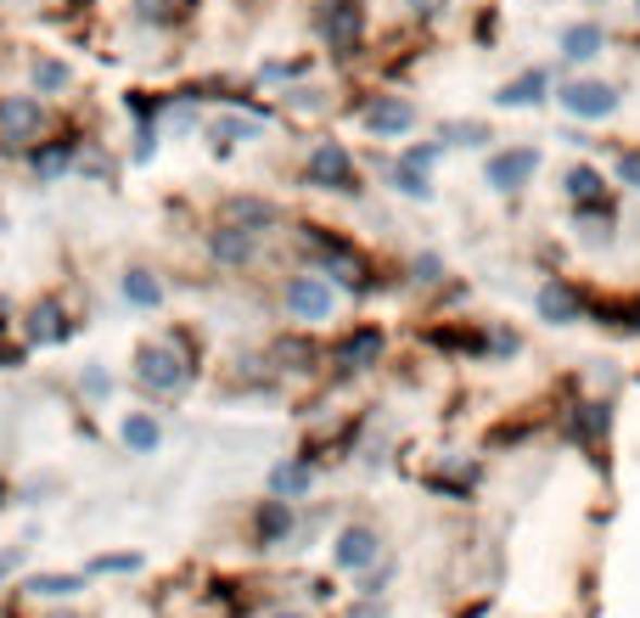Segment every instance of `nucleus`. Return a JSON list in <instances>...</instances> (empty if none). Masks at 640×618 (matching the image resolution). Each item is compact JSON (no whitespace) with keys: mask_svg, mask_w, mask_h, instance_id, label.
Instances as JSON below:
<instances>
[{"mask_svg":"<svg viewBox=\"0 0 640 618\" xmlns=\"http://www.w3.org/2000/svg\"><path fill=\"white\" fill-rule=\"evenodd\" d=\"M534 164H539V152H505V157H494V164H489V180L500 186V191H512V186H523L528 175H534Z\"/></svg>","mask_w":640,"mask_h":618,"instance_id":"18","label":"nucleus"},{"mask_svg":"<svg viewBox=\"0 0 640 618\" xmlns=\"http://www.w3.org/2000/svg\"><path fill=\"white\" fill-rule=\"evenodd\" d=\"M219 219H225V225H242V231H253V237H264L269 225L281 219V209L264 203V198H225V203H219Z\"/></svg>","mask_w":640,"mask_h":618,"instance_id":"11","label":"nucleus"},{"mask_svg":"<svg viewBox=\"0 0 640 618\" xmlns=\"http://www.w3.org/2000/svg\"><path fill=\"white\" fill-rule=\"evenodd\" d=\"M85 584H90L85 573H28L23 591H28L34 602H67V596H79Z\"/></svg>","mask_w":640,"mask_h":618,"instance_id":"14","label":"nucleus"},{"mask_svg":"<svg viewBox=\"0 0 640 618\" xmlns=\"http://www.w3.org/2000/svg\"><path fill=\"white\" fill-rule=\"evenodd\" d=\"M118 444H124L129 455H158L163 421H158L152 411H124V416H118Z\"/></svg>","mask_w":640,"mask_h":618,"instance_id":"10","label":"nucleus"},{"mask_svg":"<svg viewBox=\"0 0 640 618\" xmlns=\"http://www.w3.org/2000/svg\"><path fill=\"white\" fill-rule=\"evenodd\" d=\"M57 129V113L46 96H34V90H7L0 96V152H28L34 141H46Z\"/></svg>","mask_w":640,"mask_h":618,"instance_id":"2","label":"nucleus"},{"mask_svg":"<svg viewBox=\"0 0 640 618\" xmlns=\"http://www.w3.org/2000/svg\"><path fill=\"white\" fill-rule=\"evenodd\" d=\"M377 354H382V332H377V327H360V332H349L343 343L331 349V361L343 366V371H360V366L377 361Z\"/></svg>","mask_w":640,"mask_h":618,"instance_id":"13","label":"nucleus"},{"mask_svg":"<svg viewBox=\"0 0 640 618\" xmlns=\"http://www.w3.org/2000/svg\"><path fill=\"white\" fill-rule=\"evenodd\" d=\"M191 371H197V361L180 349L175 332H168V338H141V343H135V354H129V377H135V388H141V394H152V400L186 394Z\"/></svg>","mask_w":640,"mask_h":618,"instance_id":"1","label":"nucleus"},{"mask_svg":"<svg viewBox=\"0 0 640 618\" xmlns=\"http://www.w3.org/2000/svg\"><path fill=\"white\" fill-rule=\"evenodd\" d=\"M17 332H23V349H62V343H74L79 320L57 292H40L34 304L17 310Z\"/></svg>","mask_w":640,"mask_h":618,"instance_id":"3","label":"nucleus"},{"mask_svg":"<svg viewBox=\"0 0 640 618\" xmlns=\"http://www.w3.org/2000/svg\"><path fill=\"white\" fill-rule=\"evenodd\" d=\"M567 191H573V198H595V191H601V175H595V169H573V175H567Z\"/></svg>","mask_w":640,"mask_h":618,"instance_id":"28","label":"nucleus"},{"mask_svg":"<svg viewBox=\"0 0 640 618\" xmlns=\"http://www.w3.org/2000/svg\"><path fill=\"white\" fill-rule=\"evenodd\" d=\"M411 102H377V108H371L365 113V124L371 129H377V136H399V129H411Z\"/></svg>","mask_w":640,"mask_h":618,"instance_id":"21","label":"nucleus"},{"mask_svg":"<svg viewBox=\"0 0 640 618\" xmlns=\"http://www.w3.org/2000/svg\"><path fill=\"white\" fill-rule=\"evenodd\" d=\"M135 568H141L135 551H113V557H90L85 563V579H96V573H135Z\"/></svg>","mask_w":640,"mask_h":618,"instance_id":"24","label":"nucleus"},{"mask_svg":"<svg viewBox=\"0 0 640 618\" xmlns=\"http://www.w3.org/2000/svg\"><path fill=\"white\" fill-rule=\"evenodd\" d=\"M135 23H147V28H168L175 23V0H135Z\"/></svg>","mask_w":640,"mask_h":618,"instance_id":"23","label":"nucleus"},{"mask_svg":"<svg viewBox=\"0 0 640 618\" xmlns=\"http://www.w3.org/2000/svg\"><path fill=\"white\" fill-rule=\"evenodd\" d=\"M57 618H74V613H57Z\"/></svg>","mask_w":640,"mask_h":618,"instance_id":"34","label":"nucleus"},{"mask_svg":"<svg viewBox=\"0 0 640 618\" xmlns=\"http://www.w3.org/2000/svg\"><path fill=\"white\" fill-rule=\"evenodd\" d=\"M12 501H17V490H12V478H7V472H0V512H7Z\"/></svg>","mask_w":640,"mask_h":618,"instance_id":"31","label":"nucleus"},{"mask_svg":"<svg viewBox=\"0 0 640 618\" xmlns=\"http://www.w3.org/2000/svg\"><path fill=\"white\" fill-rule=\"evenodd\" d=\"M79 147H85V136L79 129H51L46 141H34L28 152H23V169H28V180L34 186H57V180H67L74 175V157H79Z\"/></svg>","mask_w":640,"mask_h":618,"instance_id":"4","label":"nucleus"},{"mask_svg":"<svg viewBox=\"0 0 640 618\" xmlns=\"http://www.w3.org/2000/svg\"><path fill=\"white\" fill-rule=\"evenodd\" d=\"M118 292H124V304H129V310H141V315L163 310V276H158L152 265H124Z\"/></svg>","mask_w":640,"mask_h":618,"instance_id":"9","label":"nucleus"},{"mask_svg":"<svg viewBox=\"0 0 640 618\" xmlns=\"http://www.w3.org/2000/svg\"><path fill=\"white\" fill-rule=\"evenodd\" d=\"M74 62H67V56H57V51H34L28 56V90L34 96H46V102H57V96H67V90H74Z\"/></svg>","mask_w":640,"mask_h":618,"instance_id":"8","label":"nucleus"},{"mask_svg":"<svg viewBox=\"0 0 640 618\" xmlns=\"http://www.w3.org/2000/svg\"><path fill=\"white\" fill-rule=\"evenodd\" d=\"M281 304L292 320H326L331 315V281L326 276H287Z\"/></svg>","mask_w":640,"mask_h":618,"instance_id":"6","label":"nucleus"},{"mask_svg":"<svg viewBox=\"0 0 640 618\" xmlns=\"http://www.w3.org/2000/svg\"><path fill=\"white\" fill-rule=\"evenodd\" d=\"M74 175H79L85 186H108V180L118 175V164H113V152L101 147V141H85L79 157H74Z\"/></svg>","mask_w":640,"mask_h":618,"instance_id":"17","label":"nucleus"},{"mask_svg":"<svg viewBox=\"0 0 640 618\" xmlns=\"http://www.w3.org/2000/svg\"><path fill=\"white\" fill-rule=\"evenodd\" d=\"M539 90H545V79L528 74L523 85H505V90H500V102H505V108H512V102H517V108H528V102H539Z\"/></svg>","mask_w":640,"mask_h":618,"instance_id":"26","label":"nucleus"},{"mask_svg":"<svg viewBox=\"0 0 640 618\" xmlns=\"http://www.w3.org/2000/svg\"><path fill=\"white\" fill-rule=\"evenodd\" d=\"M624 180H635V186H640V157H635V152L624 157Z\"/></svg>","mask_w":640,"mask_h":618,"instance_id":"32","label":"nucleus"},{"mask_svg":"<svg viewBox=\"0 0 640 618\" xmlns=\"http://www.w3.org/2000/svg\"><path fill=\"white\" fill-rule=\"evenodd\" d=\"M79 394H85L90 405H101V400H108V394H113V377H108V371H101V366H90V371L79 377Z\"/></svg>","mask_w":640,"mask_h":618,"instance_id":"27","label":"nucleus"},{"mask_svg":"<svg viewBox=\"0 0 640 618\" xmlns=\"http://www.w3.org/2000/svg\"><path fill=\"white\" fill-rule=\"evenodd\" d=\"M12 332H17V304L0 292V338H12Z\"/></svg>","mask_w":640,"mask_h":618,"instance_id":"30","label":"nucleus"},{"mask_svg":"<svg viewBox=\"0 0 640 618\" xmlns=\"http://www.w3.org/2000/svg\"><path fill=\"white\" fill-rule=\"evenodd\" d=\"M331 557H337V568H371V563H377V534H371V529H343Z\"/></svg>","mask_w":640,"mask_h":618,"instance_id":"16","label":"nucleus"},{"mask_svg":"<svg viewBox=\"0 0 640 618\" xmlns=\"http://www.w3.org/2000/svg\"><path fill=\"white\" fill-rule=\"evenodd\" d=\"M562 46H567V56L585 62V56H595V46H601V28H595V23H579V28H567Z\"/></svg>","mask_w":640,"mask_h":618,"instance_id":"25","label":"nucleus"},{"mask_svg":"<svg viewBox=\"0 0 640 618\" xmlns=\"http://www.w3.org/2000/svg\"><path fill=\"white\" fill-rule=\"evenodd\" d=\"M269 618H303V613H269Z\"/></svg>","mask_w":640,"mask_h":618,"instance_id":"33","label":"nucleus"},{"mask_svg":"<svg viewBox=\"0 0 640 618\" xmlns=\"http://www.w3.org/2000/svg\"><path fill=\"white\" fill-rule=\"evenodd\" d=\"M539 310H545L551 320H573V315H579V299H573L567 287H545V292H539Z\"/></svg>","mask_w":640,"mask_h":618,"instance_id":"22","label":"nucleus"},{"mask_svg":"<svg viewBox=\"0 0 640 618\" xmlns=\"http://www.w3.org/2000/svg\"><path fill=\"white\" fill-rule=\"evenodd\" d=\"M303 180L321 186V191H360V175H354L349 152L337 147V141H321V147L310 152V164H303Z\"/></svg>","mask_w":640,"mask_h":618,"instance_id":"5","label":"nucleus"},{"mask_svg":"<svg viewBox=\"0 0 640 618\" xmlns=\"http://www.w3.org/2000/svg\"><path fill=\"white\" fill-rule=\"evenodd\" d=\"M292 534V506L287 501H264L259 512H253V540L259 545H281Z\"/></svg>","mask_w":640,"mask_h":618,"instance_id":"15","label":"nucleus"},{"mask_svg":"<svg viewBox=\"0 0 640 618\" xmlns=\"http://www.w3.org/2000/svg\"><path fill=\"white\" fill-rule=\"evenodd\" d=\"M23 557H28V545H0V584L23 568Z\"/></svg>","mask_w":640,"mask_h":618,"instance_id":"29","label":"nucleus"},{"mask_svg":"<svg viewBox=\"0 0 640 618\" xmlns=\"http://www.w3.org/2000/svg\"><path fill=\"white\" fill-rule=\"evenodd\" d=\"M310 478H315L310 455H303V462H287V467H276V472H269V495H276V501H292V495H303V490H310Z\"/></svg>","mask_w":640,"mask_h":618,"instance_id":"19","label":"nucleus"},{"mask_svg":"<svg viewBox=\"0 0 640 618\" xmlns=\"http://www.w3.org/2000/svg\"><path fill=\"white\" fill-rule=\"evenodd\" d=\"M253 136H259V118H214V124H209L214 152H230L236 141H253Z\"/></svg>","mask_w":640,"mask_h":618,"instance_id":"20","label":"nucleus"},{"mask_svg":"<svg viewBox=\"0 0 640 618\" xmlns=\"http://www.w3.org/2000/svg\"><path fill=\"white\" fill-rule=\"evenodd\" d=\"M562 108L579 113V118H601V113L618 108V90L613 85H567L562 90Z\"/></svg>","mask_w":640,"mask_h":618,"instance_id":"12","label":"nucleus"},{"mask_svg":"<svg viewBox=\"0 0 640 618\" xmlns=\"http://www.w3.org/2000/svg\"><path fill=\"white\" fill-rule=\"evenodd\" d=\"M209 258L214 265H225V270H242V265H253V253H259V237L253 231H242V225H209Z\"/></svg>","mask_w":640,"mask_h":618,"instance_id":"7","label":"nucleus"}]
</instances>
